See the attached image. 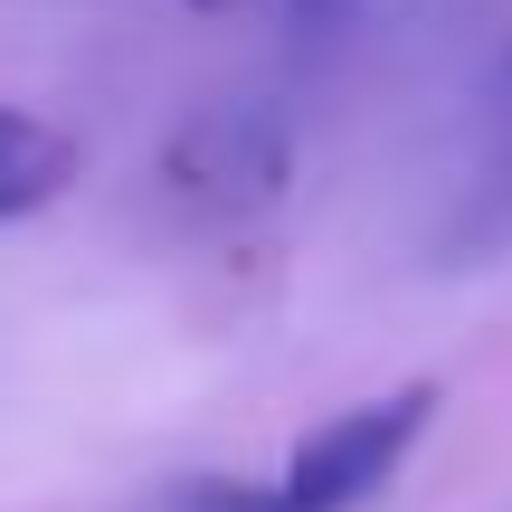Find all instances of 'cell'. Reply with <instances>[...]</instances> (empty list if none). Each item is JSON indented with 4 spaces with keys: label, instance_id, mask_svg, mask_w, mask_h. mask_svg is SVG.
Returning <instances> with one entry per match:
<instances>
[{
    "label": "cell",
    "instance_id": "obj_1",
    "mask_svg": "<svg viewBox=\"0 0 512 512\" xmlns=\"http://www.w3.org/2000/svg\"><path fill=\"white\" fill-rule=\"evenodd\" d=\"M427 418H437V380H399L380 399H351L294 437L275 484H209V494H190V512H361L408 465Z\"/></svg>",
    "mask_w": 512,
    "mask_h": 512
},
{
    "label": "cell",
    "instance_id": "obj_2",
    "mask_svg": "<svg viewBox=\"0 0 512 512\" xmlns=\"http://www.w3.org/2000/svg\"><path fill=\"white\" fill-rule=\"evenodd\" d=\"M285 162H294V143L266 105H209L171 133L162 190L181 209H200V219H247V209H266L285 190Z\"/></svg>",
    "mask_w": 512,
    "mask_h": 512
},
{
    "label": "cell",
    "instance_id": "obj_3",
    "mask_svg": "<svg viewBox=\"0 0 512 512\" xmlns=\"http://www.w3.org/2000/svg\"><path fill=\"white\" fill-rule=\"evenodd\" d=\"M67 181H76V143L48 124V114L0 105V228L29 219V209H48Z\"/></svg>",
    "mask_w": 512,
    "mask_h": 512
},
{
    "label": "cell",
    "instance_id": "obj_4",
    "mask_svg": "<svg viewBox=\"0 0 512 512\" xmlns=\"http://www.w3.org/2000/svg\"><path fill=\"white\" fill-rule=\"evenodd\" d=\"M200 10H209V0H200Z\"/></svg>",
    "mask_w": 512,
    "mask_h": 512
}]
</instances>
